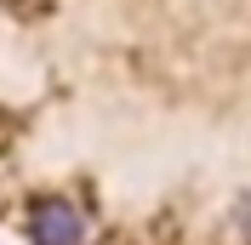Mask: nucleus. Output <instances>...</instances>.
Listing matches in <instances>:
<instances>
[{"instance_id":"f257e3e1","label":"nucleus","mask_w":251,"mask_h":245,"mask_svg":"<svg viewBox=\"0 0 251 245\" xmlns=\"http://www.w3.org/2000/svg\"><path fill=\"white\" fill-rule=\"evenodd\" d=\"M29 245H86V217L69 199H40L29 211Z\"/></svg>"}]
</instances>
